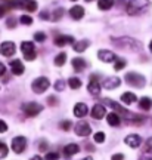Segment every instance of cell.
<instances>
[{"instance_id":"32","label":"cell","mask_w":152,"mask_h":160,"mask_svg":"<svg viewBox=\"0 0 152 160\" xmlns=\"http://www.w3.org/2000/svg\"><path fill=\"white\" fill-rule=\"evenodd\" d=\"M19 21H21L24 25H31V24H33V18L30 17V15H22V17L19 18Z\"/></svg>"},{"instance_id":"30","label":"cell","mask_w":152,"mask_h":160,"mask_svg":"<svg viewBox=\"0 0 152 160\" xmlns=\"http://www.w3.org/2000/svg\"><path fill=\"white\" fill-rule=\"evenodd\" d=\"M25 9L28 12H34L37 9V3L34 0H25Z\"/></svg>"},{"instance_id":"37","label":"cell","mask_w":152,"mask_h":160,"mask_svg":"<svg viewBox=\"0 0 152 160\" xmlns=\"http://www.w3.org/2000/svg\"><path fill=\"white\" fill-rule=\"evenodd\" d=\"M64 88H65L64 80H56V83H55V89H56V91H64Z\"/></svg>"},{"instance_id":"17","label":"cell","mask_w":152,"mask_h":160,"mask_svg":"<svg viewBox=\"0 0 152 160\" xmlns=\"http://www.w3.org/2000/svg\"><path fill=\"white\" fill-rule=\"evenodd\" d=\"M87 89H89V92L92 95H99L101 93V85H99V82H97V79L95 76H92V80L89 83V86H87Z\"/></svg>"},{"instance_id":"2","label":"cell","mask_w":152,"mask_h":160,"mask_svg":"<svg viewBox=\"0 0 152 160\" xmlns=\"http://www.w3.org/2000/svg\"><path fill=\"white\" fill-rule=\"evenodd\" d=\"M149 6H151L149 0H130L129 5H127V13L129 15H137L145 9H148Z\"/></svg>"},{"instance_id":"24","label":"cell","mask_w":152,"mask_h":160,"mask_svg":"<svg viewBox=\"0 0 152 160\" xmlns=\"http://www.w3.org/2000/svg\"><path fill=\"white\" fill-rule=\"evenodd\" d=\"M105 102L109 104V105H111V107H112V108L115 110V111H118V113H121L123 116H130V114H129V111H127L126 108H123V107H121L120 104L114 102V101H109V99H105Z\"/></svg>"},{"instance_id":"8","label":"cell","mask_w":152,"mask_h":160,"mask_svg":"<svg viewBox=\"0 0 152 160\" xmlns=\"http://www.w3.org/2000/svg\"><path fill=\"white\" fill-rule=\"evenodd\" d=\"M15 52H17V46L13 42H3L0 45V53L3 57H12L15 55Z\"/></svg>"},{"instance_id":"9","label":"cell","mask_w":152,"mask_h":160,"mask_svg":"<svg viewBox=\"0 0 152 160\" xmlns=\"http://www.w3.org/2000/svg\"><path fill=\"white\" fill-rule=\"evenodd\" d=\"M74 131H75V133H77L78 137H87V135H90L92 128L87 122H78V123L75 125V128H74Z\"/></svg>"},{"instance_id":"25","label":"cell","mask_w":152,"mask_h":160,"mask_svg":"<svg viewBox=\"0 0 152 160\" xmlns=\"http://www.w3.org/2000/svg\"><path fill=\"white\" fill-rule=\"evenodd\" d=\"M112 5H114V0H97V6H99V9H102V11L111 9Z\"/></svg>"},{"instance_id":"43","label":"cell","mask_w":152,"mask_h":160,"mask_svg":"<svg viewBox=\"0 0 152 160\" xmlns=\"http://www.w3.org/2000/svg\"><path fill=\"white\" fill-rule=\"evenodd\" d=\"M7 12V8H6L5 5H0V18L5 17V13Z\"/></svg>"},{"instance_id":"42","label":"cell","mask_w":152,"mask_h":160,"mask_svg":"<svg viewBox=\"0 0 152 160\" xmlns=\"http://www.w3.org/2000/svg\"><path fill=\"white\" fill-rule=\"evenodd\" d=\"M7 131V125H6V122H3V120H0V132L3 133V132Z\"/></svg>"},{"instance_id":"41","label":"cell","mask_w":152,"mask_h":160,"mask_svg":"<svg viewBox=\"0 0 152 160\" xmlns=\"http://www.w3.org/2000/svg\"><path fill=\"white\" fill-rule=\"evenodd\" d=\"M6 24H7V27H9V28H13V27H15V24H17V21H15V18H9Z\"/></svg>"},{"instance_id":"35","label":"cell","mask_w":152,"mask_h":160,"mask_svg":"<svg viewBox=\"0 0 152 160\" xmlns=\"http://www.w3.org/2000/svg\"><path fill=\"white\" fill-rule=\"evenodd\" d=\"M34 40H36V42H45L46 34L45 33H41V31H40V33H36V34H34Z\"/></svg>"},{"instance_id":"6","label":"cell","mask_w":152,"mask_h":160,"mask_svg":"<svg viewBox=\"0 0 152 160\" xmlns=\"http://www.w3.org/2000/svg\"><path fill=\"white\" fill-rule=\"evenodd\" d=\"M25 147H27V139H25V137H15L12 139V150H13L17 154L24 153Z\"/></svg>"},{"instance_id":"13","label":"cell","mask_w":152,"mask_h":160,"mask_svg":"<svg viewBox=\"0 0 152 160\" xmlns=\"http://www.w3.org/2000/svg\"><path fill=\"white\" fill-rule=\"evenodd\" d=\"M120 85H121V80H120V77H115V76L108 77V79H105V82H103V88L108 89V91L115 89V88H118Z\"/></svg>"},{"instance_id":"29","label":"cell","mask_w":152,"mask_h":160,"mask_svg":"<svg viewBox=\"0 0 152 160\" xmlns=\"http://www.w3.org/2000/svg\"><path fill=\"white\" fill-rule=\"evenodd\" d=\"M68 85L71 89H78V88H81V80L77 79V77H71L68 80Z\"/></svg>"},{"instance_id":"21","label":"cell","mask_w":152,"mask_h":160,"mask_svg":"<svg viewBox=\"0 0 152 160\" xmlns=\"http://www.w3.org/2000/svg\"><path fill=\"white\" fill-rule=\"evenodd\" d=\"M89 46H90V42H89V40H80V42H75V43H74L73 48L75 52H84Z\"/></svg>"},{"instance_id":"20","label":"cell","mask_w":152,"mask_h":160,"mask_svg":"<svg viewBox=\"0 0 152 160\" xmlns=\"http://www.w3.org/2000/svg\"><path fill=\"white\" fill-rule=\"evenodd\" d=\"M69 13H71V17L74 19H81V18L84 17V9L81 8V6H73L71 9H69Z\"/></svg>"},{"instance_id":"15","label":"cell","mask_w":152,"mask_h":160,"mask_svg":"<svg viewBox=\"0 0 152 160\" xmlns=\"http://www.w3.org/2000/svg\"><path fill=\"white\" fill-rule=\"evenodd\" d=\"M87 111H89V108H87V105H86L84 102H78L74 105V116L75 117H84L86 114H87Z\"/></svg>"},{"instance_id":"3","label":"cell","mask_w":152,"mask_h":160,"mask_svg":"<svg viewBox=\"0 0 152 160\" xmlns=\"http://www.w3.org/2000/svg\"><path fill=\"white\" fill-rule=\"evenodd\" d=\"M126 82H127L130 86L143 88L145 83H146V79L142 74H139V73H133V71H131V73H127V74H126Z\"/></svg>"},{"instance_id":"5","label":"cell","mask_w":152,"mask_h":160,"mask_svg":"<svg viewBox=\"0 0 152 160\" xmlns=\"http://www.w3.org/2000/svg\"><path fill=\"white\" fill-rule=\"evenodd\" d=\"M49 86H50V82L46 79V77H39V79H36L33 82L31 88H33V91L36 92V93H43V92L47 91Z\"/></svg>"},{"instance_id":"47","label":"cell","mask_w":152,"mask_h":160,"mask_svg":"<svg viewBox=\"0 0 152 160\" xmlns=\"http://www.w3.org/2000/svg\"><path fill=\"white\" fill-rule=\"evenodd\" d=\"M46 148H47V144H46V142H45V141H43V142L40 144V150H41V151H45V150H46Z\"/></svg>"},{"instance_id":"16","label":"cell","mask_w":152,"mask_h":160,"mask_svg":"<svg viewBox=\"0 0 152 160\" xmlns=\"http://www.w3.org/2000/svg\"><path fill=\"white\" fill-rule=\"evenodd\" d=\"M75 42H74V37L71 36H58L56 39H55V45L62 48V46L65 45H74Z\"/></svg>"},{"instance_id":"34","label":"cell","mask_w":152,"mask_h":160,"mask_svg":"<svg viewBox=\"0 0 152 160\" xmlns=\"http://www.w3.org/2000/svg\"><path fill=\"white\" fill-rule=\"evenodd\" d=\"M7 147H6L5 142H0V159H3V157H6L7 156Z\"/></svg>"},{"instance_id":"53","label":"cell","mask_w":152,"mask_h":160,"mask_svg":"<svg viewBox=\"0 0 152 160\" xmlns=\"http://www.w3.org/2000/svg\"><path fill=\"white\" fill-rule=\"evenodd\" d=\"M73 2H77V0H73Z\"/></svg>"},{"instance_id":"10","label":"cell","mask_w":152,"mask_h":160,"mask_svg":"<svg viewBox=\"0 0 152 160\" xmlns=\"http://www.w3.org/2000/svg\"><path fill=\"white\" fill-rule=\"evenodd\" d=\"M97 58L101 59L102 62H114L117 57H115V53L111 51H108V49H101V51L97 52Z\"/></svg>"},{"instance_id":"28","label":"cell","mask_w":152,"mask_h":160,"mask_svg":"<svg viewBox=\"0 0 152 160\" xmlns=\"http://www.w3.org/2000/svg\"><path fill=\"white\" fill-rule=\"evenodd\" d=\"M65 61H67V53H65V52H61V53L55 58V65H56V67H61V65L65 64Z\"/></svg>"},{"instance_id":"46","label":"cell","mask_w":152,"mask_h":160,"mask_svg":"<svg viewBox=\"0 0 152 160\" xmlns=\"http://www.w3.org/2000/svg\"><path fill=\"white\" fill-rule=\"evenodd\" d=\"M47 102L52 104V105H55L58 101H56V98H55V97H49V98H47Z\"/></svg>"},{"instance_id":"22","label":"cell","mask_w":152,"mask_h":160,"mask_svg":"<svg viewBox=\"0 0 152 160\" xmlns=\"http://www.w3.org/2000/svg\"><path fill=\"white\" fill-rule=\"evenodd\" d=\"M73 67L77 73H80V71H83V70L86 68V61L83 59V58H74L73 59Z\"/></svg>"},{"instance_id":"11","label":"cell","mask_w":152,"mask_h":160,"mask_svg":"<svg viewBox=\"0 0 152 160\" xmlns=\"http://www.w3.org/2000/svg\"><path fill=\"white\" fill-rule=\"evenodd\" d=\"M139 160H152V138L146 139L145 147H143L140 156H139Z\"/></svg>"},{"instance_id":"44","label":"cell","mask_w":152,"mask_h":160,"mask_svg":"<svg viewBox=\"0 0 152 160\" xmlns=\"http://www.w3.org/2000/svg\"><path fill=\"white\" fill-rule=\"evenodd\" d=\"M6 73V67H5V64H2L0 62V77H3Z\"/></svg>"},{"instance_id":"38","label":"cell","mask_w":152,"mask_h":160,"mask_svg":"<svg viewBox=\"0 0 152 160\" xmlns=\"http://www.w3.org/2000/svg\"><path fill=\"white\" fill-rule=\"evenodd\" d=\"M71 122H69V120H65V122H62L61 123V128L62 129H64V131H69V129H71Z\"/></svg>"},{"instance_id":"27","label":"cell","mask_w":152,"mask_h":160,"mask_svg":"<svg viewBox=\"0 0 152 160\" xmlns=\"http://www.w3.org/2000/svg\"><path fill=\"white\" fill-rule=\"evenodd\" d=\"M107 122L111 126H118L120 125V117L115 114V113H109V114L107 116Z\"/></svg>"},{"instance_id":"26","label":"cell","mask_w":152,"mask_h":160,"mask_svg":"<svg viewBox=\"0 0 152 160\" xmlns=\"http://www.w3.org/2000/svg\"><path fill=\"white\" fill-rule=\"evenodd\" d=\"M139 107H140L142 110L148 111V110H151V107H152V101L148 97H143L140 101H139Z\"/></svg>"},{"instance_id":"45","label":"cell","mask_w":152,"mask_h":160,"mask_svg":"<svg viewBox=\"0 0 152 160\" xmlns=\"http://www.w3.org/2000/svg\"><path fill=\"white\" fill-rule=\"evenodd\" d=\"M111 160H124V156L123 154H114L111 157Z\"/></svg>"},{"instance_id":"48","label":"cell","mask_w":152,"mask_h":160,"mask_svg":"<svg viewBox=\"0 0 152 160\" xmlns=\"http://www.w3.org/2000/svg\"><path fill=\"white\" fill-rule=\"evenodd\" d=\"M40 18H43V19H47V18H50V17L47 15V12H41V15H40Z\"/></svg>"},{"instance_id":"12","label":"cell","mask_w":152,"mask_h":160,"mask_svg":"<svg viewBox=\"0 0 152 160\" xmlns=\"http://www.w3.org/2000/svg\"><path fill=\"white\" fill-rule=\"evenodd\" d=\"M124 142L127 144L129 147H131V148H137V147H140L142 139H140V137H139V135L131 133V135H127V137H126Z\"/></svg>"},{"instance_id":"14","label":"cell","mask_w":152,"mask_h":160,"mask_svg":"<svg viewBox=\"0 0 152 160\" xmlns=\"http://www.w3.org/2000/svg\"><path fill=\"white\" fill-rule=\"evenodd\" d=\"M105 114H107V110H105V107H103L102 104H95V105H93V108H92V117H93V119L99 120Z\"/></svg>"},{"instance_id":"31","label":"cell","mask_w":152,"mask_h":160,"mask_svg":"<svg viewBox=\"0 0 152 160\" xmlns=\"http://www.w3.org/2000/svg\"><path fill=\"white\" fill-rule=\"evenodd\" d=\"M62 15H64V9L59 8V9H56V11L53 12V15H50V19L52 21H59L62 18Z\"/></svg>"},{"instance_id":"36","label":"cell","mask_w":152,"mask_h":160,"mask_svg":"<svg viewBox=\"0 0 152 160\" xmlns=\"http://www.w3.org/2000/svg\"><path fill=\"white\" fill-rule=\"evenodd\" d=\"M124 67H126V61H123V59H118V61L115 62V65H114V68L117 70V71H118V70H123Z\"/></svg>"},{"instance_id":"50","label":"cell","mask_w":152,"mask_h":160,"mask_svg":"<svg viewBox=\"0 0 152 160\" xmlns=\"http://www.w3.org/2000/svg\"><path fill=\"white\" fill-rule=\"evenodd\" d=\"M149 51L152 52V42H151V43H149Z\"/></svg>"},{"instance_id":"51","label":"cell","mask_w":152,"mask_h":160,"mask_svg":"<svg viewBox=\"0 0 152 160\" xmlns=\"http://www.w3.org/2000/svg\"><path fill=\"white\" fill-rule=\"evenodd\" d=\"M83 160H93V159H92V157H84Z\"/></svg>"},{"instance_id":"4","label":"cell","mask_w":152,"mask_h":160,"mask_svg":"<svg viewBox=\"0 0 152 160\" xmlns=\"http://www.w3.org/2000/svg\"><path fill=\"white\" fill-rule=\"evenodd\" d=\"M21 49H22L24 58H25L27 61H33V59H36L37 52H36V46H34L33 42H22Z\"/></svg>"},{"instance_id":"19","label":"cell","mask_w":152,"mask_h":160,"mask_svg":"<svg viewBox=\"0 0 152 160\" xmlns=\"http://www.w3.org/2000/svg\"><path fill=\"white\" fill-rule=\"evenodd\" d=\"M78 151H80V147L77 144H68V145L64 147V154L67 156V157H71V156L77 154Z\"/></svg>"},{"instance_id":"49","label":"cell","mask_w":152,"mask_h":160,"mask_svg":"<svg viewBox=\"0 0 152 160\" xmlns=\"http://www.w3.org/2000/svg\"><path fill=\"white\" fill-rule=\"evenodd\" d=\"M30 160H43V159H41L40 156H34V157H31V159H30Z\"/></svg>"},{"instance_id":"52","label":"cell","mask_w":152,"mask_h":160,"mask_svg":"<svg viewBox=\"0 0 152 160\" xmlns=\"http://www.w3.org/2000/svg\"><path fill=\"white\" fill-rule=\"evenodd\" d=\"M86 2H92V0H86Z\"/></svg>"},{"instance_id":"7","label":"cell","mask_w":152,"mask_h":160,"mask_svg":"<svg viewBox=\"0 0 152 160\" xmlns=\"http://www.w3.org/2000/svg\"><path fill=\"white\" fill-rule=\"evenodd\" d=\"M43 110V107L37 102H28L24 105V113L25 116H28V117H34V116H37Z\"/></svg>"},{"instance_id":"18","label":"cell","mask_w":152,"mask_h":160,"mask_svg":"<svg viewBox=\"0 0 152 160\" xmlns=\"http://www.w3.org/2000/svg\"><path fill=\"white\" fill-rule=\"evenodd\" d=\"M11 68L15 76H21L24 73V64L19 59H15V61H11Z\"/></svg>"},{"instance_id":"23","label":"cell","mask_w":152,"mask_h":160,"mask_svg":"<svg viewBox=\"0 0 152 160\" xmlns=\"http://www.w3.org/2000/svg\"><path fill=\"white\" fill-rule=\"evenodd\" d=\"M136 99H137V98H136V95L133 92H124L123 95H121V101H123L124 104H133Z\"/></svg>"},{"instance_id":"40","label":"cell","mask_w":152,"mask_h":160,"mask_svg":"<svg viewBox=\"0 0 152 160\" xmlns=\"http://www.w3.org/2000/svg\"><path fill=\"white\" fill-rule=\"evenodd\" d=\"M2 2H3V5H5L6 8H9V9L15 8V0H2Z\"/></svg>"},{"instance_id":"39","label":"cell","mask_w":152,"mask_h":160,"mask_svg":"<svg viewBox=\"0 0 152 160\" xmlns=\"http://www.w3.org/2000/svg\"><path fill=\"white\" fill-rule=\"evenodd\" d=\"M58 159H59L58 153H47L46 154V160H58Z\"/></svg>"},{"instance_id":"1","label":"cell","mask_w":152,"mask_h":160,"mask_svg":"<svg viewBox=\"0 0 152 160\" xmlns=\"http://www.w3.org/2000/svg\"><path fill=\"white\" fill-rule=\"evenodd\" d=\"M111 42L115 46H118L121 49H126V51H139L142 48L140 43L137 40L131 39V37H112Z\"/></svg>"},{"instance_id":"33","label":"cell","mask_w":152,"mask_h":160,"mask_svg":"<svg viewBox=\"0 0 152 160\" xmlns=\"http://www.w3.org/2000/svg\"><path fill=\"white\" fill-rule=\"evenodd\" d=\"M93 138H95V141L97 144H102L103 141H105V133H103V132H96Z\"/></svg>"}]
</instances>
